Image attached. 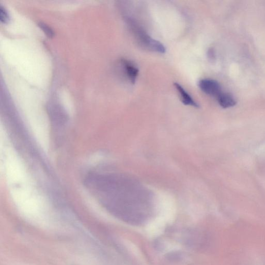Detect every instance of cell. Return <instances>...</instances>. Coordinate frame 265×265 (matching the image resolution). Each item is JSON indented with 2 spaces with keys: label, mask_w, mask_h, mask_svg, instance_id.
Returning a JSON list of instances; mask_svg holds the SVG:
<instances>
[{
  "label": "cell",
  "mask_w": 265,
  "mask_h": 265,
  "mask_svg": "<svg viewBox=\"0 0 265 265\" xmlns=\"http://www.w3.org/2000/svg\"><path fill=\"white\" fill-rule=\"evenodd\" d=\"M174 86L177 90L180 95V99L186 105L192 106V107L198 108V104L190 97V95L186 91L180 84L177 82L174 83Z\"/></svg>",
  "instance_id": "4"
},
{
  "label": "cell",
  "mask_w": 265,
  "mask_h": 265,
  "mask_svg": "<svg viewBox=\"0 0 265 265\" xmlns=\"http://www.w3.org/2000/svg\"><path fill=\"white\" fill-rule=\"evenodd\" d=\"M198 86L201 91L206 94L217 97L222 92L220 84L217 81L210 79H204L199 81Z\"/></svg>",
  "instance_id": "2"
},
{
  "label": "cell",
  "mask_w": 265,
  "mask_h": 265,
  "mask_svg": "<svg viewBox=\"0 0 265 265\" xmlns=\"http://www.w3.org/2000/svg\"><path fill=\"white\" fill-rule=\"evenodd\" d=\"M216 98L221 107L224 109L232 108L236 104L235 98L229 93L222 92Z\"/></svg>",
  "instance_id": "5"
},
{
  "label": "cell",
  "mask_w": 265,
  "mask_h": 265,
  "mask_svg": "<svg viewBox=\"0 0 265 265\" xmlns=\"http://www.w3.org/2000/svg\"><path fill=\"white\" fill-rule=\"evenodd\" d=\"M128 22L133 34L140 45L152 51L161 54L165 52V48L160 41L152 38L143 28L133 22V20L129 19Z\"/></svg>",
  "instance_id": "1"
},
{
  "label": "cell",
  "mask_w": 265,
  "mask_h": 265,
  "mask_svg": "<svg viewBox=\"0 0 265 265\" xmlns=\"http://www.w3.org/2000/svg\"><path fill=\"white\" fill-rule=\"evenodd\" d=\"M0 19H1V22L3 23L7 22L8 19V14L6 10L2 6L0 7Z\"/></svg>",
  "instance_id": "6"
},
{
  "label": "cell",
  "mask_w": 265,
  "mask_h": 265,
  "mask_svg": "<svg viewBox=\"0 0 265 265\" xmlns=\"http://www.w3.org/2000/svg\"><path fill=\"white\" fill-rule=\"evenodd\" d=\"M40 28L43 29L45 33L49 37H51L53 35V32L52 30L47 26L46 24L43 23H40L39 24Z\"/></svg>",
  "instance_id": "7"
},
{
  "label": "cell",
  "mask_w": 265,
  "mask_h": 265,
  "mask_svg": "<svg viewBox=\"0 0 265 265\" xmlns=\"http://www.w3.org/2000/svg\"><path fill=\"white\" fill-rule=\"evenodd\" d=\"M121 63L124 69L126 76L131 83L134 84L139 76V70L131 61L123 59Z\"/></svg>",
  "instance_id": "3"
}]
</instances>
